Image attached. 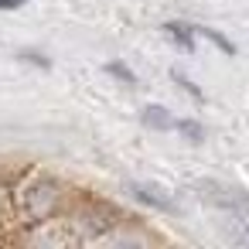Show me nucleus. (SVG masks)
Returning a JSON list of instances; mask_svg holds the SVG:
<instances>
[{"instance_id": "6e6552de", "label": "nucleus", "mask_w": 249, "mask_h": 249, "mask_svg": "<svg viewBox=\"0 0 249 249\" xmlns=\"http://www.w3.org/2000/svg\"><path fill=\"white\" fill-rule=\"evenodd\" d=\"M106 72H109V75H120V79H123V82H130V86L137 82V75H133V72H130L126 65H120V62H113V65H106Z\"/></svg>"}, {"instance_id": "20e7f679", "label": "nucleus", "mask_w": 249, "mask_h": 249, "mask_svg": "<svg viewBox=\"0 0 249 249\" xmlns=\"http://www.w3.org/2000/svg\"><path fill=\"white\" fill-rule=\"evenodd\" d=\"M191 31H195V38H205V41H212L215 48H222L225 55H235V45L222 35V31H215V28H205V24H191Z\"/></svg>"}, {"instance_id": "f257e3e1", "label": "nucleus", "mask_w": 249, "mask_h": 249, "mask_svg": "<svg viewBox=\"0 0 249 249\" xmlns=\"http://www.w3.org/2000/svg\"><path fill=\"white\" fill-rule=\"evenodd\" d=\"M62 198H65L62 181L52 178V174L35 171V174H28V178L18 184V191H14V208H18L21 222H28V225H45V222H52L55 212L62 208Z\"/></svg>"}, {"instance_id": "39448f33", "label": "nucleus", "mask_w": 249, "mask_h": 249, "mask_svg": "<svg viewBox=\"0 0 249 249\" xmlns=\"http://www.w3.org/2000/svg\"><path fill=\"white\" fill-rule=\"evenodd\" d=\"M164 31H167L181 48L195 52V31H191V24H178V21H171V24H164Z\"/></svg>"}, {"instance_id": "7ed1b4c3", "label": "nucleus", "mask_w": 249, "mask_h": 249, "mask_svg": "<svg viewBox=\"0 0 249 249\" xmlns=\"http://www.w3.org/2000/svg\"><path fill=\"white\" fill-rule=\"evenodd\" d=\"M140 120H143L150 130H178V120H174L164 106H157V103L143 106V109H140Z\"/></svg>"}, {"instance_id": "423d86ee", "label": "nucleus", "mask_w": 249, "mask_h": 249, "mask_svg": "<svg viewBox=\"0 0 249 249\" xmlns=\"http://www.w3.org/2000/svg\"><path fill=\"white\" fill-rule=\"evenodd\" d=\"M178 130H181V133H184V137H191V140H195V143H198V140H201V137H205V130H201V126H198V123H195V120H178Z\"/></svg>"}, {"instance_id": "9d476101", "label": "nucleus", "mask_w": 249, "mask_h": 249, "mask_svg": "<svg viewBox=\"0 0 249 249\" xmlns=\"http://www.w3.org/2000/svg\"><path fill=\"white\" fill-rule=\"evenodd\" d=\"M24 7V0H0V11H18Z\"/></svg>"}, {"instance_id": "0eeeda50", "label": "nucleus", "mask_w": 249, "mask_h": 249, "mask_svg": "<svg viewBox=\"0 0 249 249\" xmlns=\"http://www.w3.org/2000/svg\"><path fill=\"white\" fill-rule=\"evenodd\" d=\"M174 82H178V86H181V89H184V92H188V96H195V99H198V103H201V99H205V92H201V89H198V86H195V82H191V79H184V75H181V72H174Z\"/></svg>"}, {"instance_id": "f03ea898", "label": "nucleus", "mask_w": 249, "mask_h": 249, "mask_svg": "<svg viewBox=\"0 0 249 249\" xmlns=\"http://www.w3.org/2000/svg\"><path fill=\"white\" fill-rule=\"evenodd\" d=\"M126 191H130L140 205H150V208H157V212H178L174 198H171L164 188L150 184V181H130V184H126Z\"/></svg>"}, {"instance_id": "1a4fd4ad", "label": "nucleus", "mask_w": 249, "mask_h": 249, "mask_svg": "<svg viewBox=\"0 0 249 249\" xmlns=\"http://www.w3.org/2000/svg\"><path fill=\"white\" fill-rule=\"evenodd\" d=\"M21 58H24V62H35V65H41V69H48V58L38 55V52H21Z\"/></svg>"}]
</instances>
